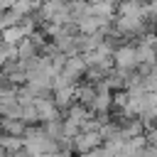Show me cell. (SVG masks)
<instances>
[{
    "label": "cell",
    "instance_id": "obj_1",
    "mask_svg": "<svg viewBox=\"0 0 157 157\" xmlns=\"http://www.w3.org/2000/svg\"><path fill=\"white\" fill-rule=\"evenodd\" d=\"M113 61H115V69H120V71H128V74H132L135 69H140V52H137V47L135 44H120L118 49H115V54H113Z\"/></svg>",
    "mask_w": 157,
    "mask_h": 157
},
{
    "label": "cell",
    "instance_id": "obj_2",
    "mask_svg": "<svg viewBox=\"0 0 157 157\" xmlns=\"http://www.w3.org/2000/svg\"><path fill=\"white\" fill-rule=\"evenodd\" d=\"M101 142H105V140H103V135H101V130H81V132L74 137L71 147H74V152H78V155L83 157V155H88V152L98 150V147H101Z\"/></svg>",
    "mask_w": 157,
    "mask_h": 157
},
{
    "label": "cell",
    "instance_id": "obj_3",
    "mask_svg": "<svg viewBox=\"0 0 157 157\" xmlns=\"http://www.w3.org/2000/svg\"><path fill=\"white\" fill-rule=\"evenodd\" d=\"M34 105H37V113H39V123H52V120H59L61 115V108L56 105V101L54 98H49V96H42V98H37L34 101Z\"/></svg>",
    "mask_w": 157,
    "mask_h": 157
},
{
    "label": "cell",
    "instance_id": "obj_4",
    "mask_svg": "<svg viewBox=\"0 0 157 157\" xmlns=\"http://www.w3.org/2000/svg\"><path fill=\"white\" fill-rule=\"evenodd\" d=\"M66 78H71L74 83L78 81V78H83L86 74H88V64H86V59H83V54H76V56H69L66 59V64H64V71H61Z\"/></svg>",
    "mask_w": 157,
    "mask_h": 157
},
{
    "label": "cell",
    "instance_id": "obj_5",
    "mask_svg": "<svg viewBox=\"0 0 157 157\" xmlns=\"http://www.w3.org/2000/svg\"><path fill=\"white\" fill-rule=\"evenodd\" d=\"M0 145H2V155L25 152V137H17V135H2L0 137Z\"/></svg>",
    "mask_w": 157,
    "mask_h": 157
},
{
    "label": "cell",
    "instance_id": "obj_6",
    "mask_svg": "<svg viewBox=\"0 0 157 157\" xmlns=\"http://www.w3.org/2000/svg\"><path fill=\"white\" fill-rule=\"evenodd\" d=\"M2 130H5V135H17V137H25L29 128H27V123H25V120L2 118Z\"/></svg>",
    "mask_w": 157,
    "mask_h": 157
}]
</instances>
